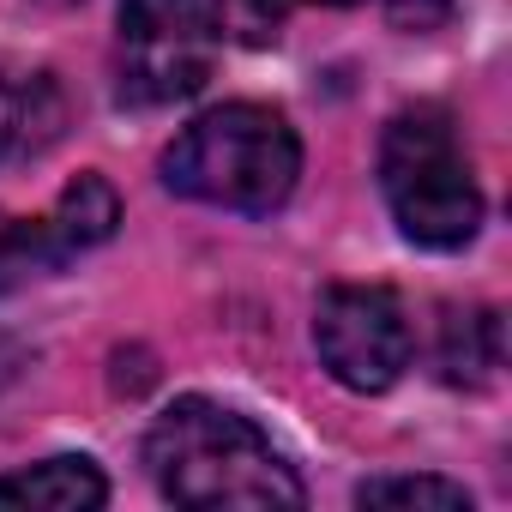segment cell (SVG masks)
I'll use <instances>...</instances> for the list:
<instances>
[{"label": "cell", "mask_w": 512, "mask_h": 512, "mask_svg": "<svg viewBox=\"0 0 512 512\" xmlns=\"http://www.w3.org/2000/svg\"><path fill=\"white\" fill-rule=\"evenodd\" d=\"M145 470L163 500L217 512V506H302L308 488L296 464L272 446L260 422L217 398H175L145 434Z\"/></svg>", "instance_id": "6da1fadb"}, {"label": "cell", "mask_w": 512, "mask_h": 512, "mask_svg": "<svg viewBox=\"0 0 512 512\" xmlns=\"http://www.w3.org/2000/svg\"><path fill=\"white\" fill-rule=\"evenodd\" d=\"M302 181V139L266 103H223L175 133L163 151V187L217 211L272 217Z\"/></svg>", "instance_id": "7a4b0ae2"}, {"label": "cell", "mask_w": 512, "mask_h": 512, "mask_svg": "<svg viewBox=\"0 0 512 512\" xmlns=\"http://www.w3.org/2000/svg\"><path fill=\"white\" fill-rule=\"evenodd\" d=\"M380 193L404 241L452 253L482 229V187L446 109H404L380 139Z\"/></svg>", "instance_id": "3957f363"}, {"label": "cell", "mask_w": 512, "mask_h": 512, "mask_svg": "<svg viewBox=\"0 0 512 512\" xmlns=\"http://www.w3.org/2000/svg\"><path fill=\"white\" fill-rule=\"evenodd\" d=\"M115 97L133 109L187 103L217 61L211 0H121L115 13Z\"/></svg>", "instance_id": "277c9868"}, {"label": "cell", "mask_w": 512, "mask_h": 512, "mask_svg": "<svg viewBox=\"0 0 512 512\" xmlns=\"http://www.w3.org/2000/svg\"><path fill=\"white\" fill-rule=\"evenodd\" d=\"M314 350L338 386L386 392L404 380L416 356V332L386 284H332L314 308Z\"/></svg>", "instance_id": "5b68a950"}, {"label": "cell", "mask_w": 512, "mask_h": 512, "mask_svg": "<svg viewBox=\"0 0 512 512\" xmlns=\"http://www.w3.org/2000/svg\"><path fill=\"white\" fill-rule=\"evenodd\" d=\"M121 199L103 175H79L49 217H0V290H19L31 278H55L73 253H91L115 235Z\"/></svg>", "instance_id": "8992f818"}, {"label": "cell", "mask_w": 512, "mask_h": 512, "mask_svg": "<svg viewBox=\"0 0 512 512\" xmlns=\"http://www.w3.org/2000/svg\"><path fill=\"white\" fill-rule=\"evenodd\" d=\"M67 133V97L49 73L0 67V163H31Z\"/></svg>", "instance_id": "52a82bcc"}, {"label": "cell", "mask_w": 512, "mask_h": 512, "mask_svg": "<svg viewBox=\"0 0 512 512\" xmlns=\"http://www.w3.org/2000/svg\"><path fill=\"white\" fill-rule=\"evenodd\" d=\"M109 500V476L85 452H61L25 470L0 476V506H31V512H91Z\"/></svg>", "instance_id": "ba28073f"}, {"label": "cell", "mask_w": 512, "mask_h": 512, "mask_svg": "<svg viewBox=\"0 0 512 512\" xmlns=\"http://www.w3.org/2000/svg\"><path fill=\"white\" fill-rule=\"evenodd\" d=\"M506 368V326L494 308H464V314H446L440 326V374L446 386H494Z\"/></svg>", "instance_id": "9c48e42d"}, {"label": "cell", "mask_w": 512, "mask_h": 512, "mask_svg": "<svg viewBox=\"0 0 512 512\" xmlns=\"http://www.w3.org/2000/svg\"><path fill=\"white\" fill-rule=\"evenodd\" d=\"M356 506L380 512H470V488L446 476H374L356 488Z\"/></svg>", "instance_id": "30bf717a"}, {"label": "cell", "mask_w": 512, "mask_h": 512, "mask_svg": "<svg viewBox=\"0 0 512 512\" xmlns=\"http://www.w3.org/2000/svg\"><path fill=\"white\" fill-rule=\"evenodd\" d=\"M290 7H296V0H217L211 13H217V31H229L235 43L266 49V43H278V37H284Z\"/></svg>", "instance_id": "8fae6325"}, {"label": "cell", "mask_w": 512, "mask_h": 512, "mask_svg": "<svg viewBox=\"0 0 512 512\" xmlns=\"http://www.w3.org/2000/svg\"><path fill=\"white\" fill-rule=\"evenodd\" d=\"M458 13V0H386V25L404 37H434Z\"/></svg>", "instance_id": "7c38bea8"}, {"label": "cell", "mask_w": 512, "mask_h": 512, "mask_svg": "<svg viewBox=\"0 0 512 512\" xmlns=\"http://www.w3.org/2000/svg\"><path fill=\"white\" fill-rule=\"evenodd\" d=\"M31 7H49V13H67V7H79V0H31Z\"/></svg>", "instance_id": "4fadbf2b"}, {"label": "cell", "mask_w": 512, "mask_h": 512, "mask_svg": "<svg viewBox=\"0 0 512 512\" xmlns=\"http://www.w3.org/2000/svg\"><path fill=\"white\" fill-rule=\"evenodd\" d=\"M320 7H356V0H320Z\"/></svg>", "instance_id": "5bb4252c"}]
</instances>
